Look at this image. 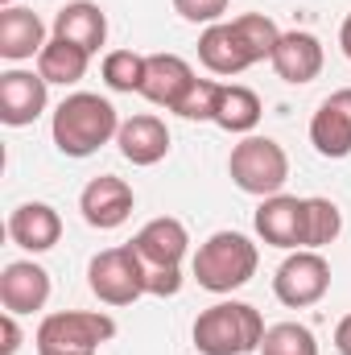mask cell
I'll return each mask as SVG.
<instances>
[{
    "mask_svg": "<svg viewBox=\"0 0 351 355\" xmlns=\"http://www.w3.org/2000/svg\"><path fill=\"white\" fill-rule=\"evenodd\" d=\"M91 67V54L83 46L67 42V37H50L46 50L37 54V75L46 83H58V87H75Z\"/></svg>",
    "mask_w": 351,
    "mask_h": 355,
    "instance_id": "obj_21",
    "label": "cell"
},
{
    "mask_svg": "<svg viewBox=\"0 0 351 355\" xmlns=\"http://www.w3.org/2000/svg\"><path fill=\"white\" fill-rule=\"evenodd\" d=\"M0 8H17V0H0Z\"/></svg>",
    "mask_w": 351,
    "mask_h": 355,
    "instance_id": "obj_31",
    "label": "cell"
},
{
    "mask_svg": "<svg viewBox=\"0 0 351 355\" xmlns=\"http://www.w3.org/2000/svg\"><path fill=\"white\" fill-rule=\"evenodd\" d=\"M277 42H281V29L273 17L244 12L236 21H219L198 33V62L211 75H244L248 67L273 58Z\"/></svg>",
    "mask_w": 351,
    "mask_h": 355,
    "instance_id": "obj_1",
    "label": "cell"
},
{
    "mask_svg": "<svg viewBox=\"0 0 351 355\" xmlns=\"http://www.w3.org/2000/svg\"><path fill=\"white\" fill-rule=\"evenodd\" d=\"M339 232H343V211L323 194L306 198V248L323 252L327 244L339 240Z\"/></svg>",
    "mask_w": 351,
    "mask_h": 355,
    "instance_id": "obj_23",
    "label": "cell"
},
{
    "mask_svg": "<svg viewBox=\"0 0 351 355\" xmlns=\"http://www.w3.org/2000/svg\"><path fill=\"white\" fill-rule=\"evenodd\" d=\"M261 95L252 87H240V83H223L219 91V103H215V120L223 132H240V137H252V128L261 124Z\"/></svg>",
    "mask_w": 351,
    "mask_h": 355,
    "instance_id": "obj_22",
    "label": "cell"
},
{
    "mask_svg": "<svg viewBox=\"0 0 351 355\" xmlns=\"http://www.w3.org/2000/svg\"><path fill=\"white\" fill-rule=\"evenodd\" d=\"M54 37H67V42L83 46L87 54H99V46L108 42V17L91 0H71L54 17Z\"/></svg>",
    "mask_w": 351,
    "mask_h": 355,
    "instance_id": "obj_20",
    "label": "cell"
},
{
    "mask_svg": "<svg viewBox=\"0 0 351 355\" xmlns=\"http://www.w3.org/2000/svg\"><path fill=\"white\" fill-rule=\"evenodd\" d=\"M335 352L351 355V314L348 318H339V327H335Z\"/></svg>",
    "mask_w": 351,
    "mask_h": 355,
    "instance_id": "obj_29",
    "label": "cell"
},
{
    "mask_svg": "<svg viewBox=\"0 0 351 355\" xmlns=\"http://www.w3.org/2000/svg\"><path fill=\"white\" fill-rule=\"evenodd\" d=\"M8 236L25 252H50L62 240V219L50 202H21L8 215Z\"/></svg>",
    "mask_w": 351,
    "mask_h": 355,
    "instance_id": "obj_18",
    "label": "cell"
},
{
    "mask_svg": "<svg viewBox=\"0 0 351 355\" xmlns=\"http://www.w3.org/2000/svg\"><path fill=\"white\" fill-rule=\"evenodd\" d=\"M339 46H343V54L351 58V12L343 17V25H339Z\"/></svg>",
    "mask_w": 351,
    "mask_h": 355,
    "instance_id": "obj_30",
    "label": "cell"
},
{
    "mask_svg": "<svg viewBox=\"0 0 351 355\" xmlns=\"http://www.w3.org/2000/svg\"><path fill=\"white\" fill-rule=\"evenodd\" d=\"M268 62H273L277 79H285L293 87L314 83L318 71H323V42L314 33H306V29H289V33H281V42H277Z\"/></svg>",
    "mask_w": 351,
    "mask_h": 355,
    "instance_id": "obj_15",
    "label": "cell"
},
{
    "mask_svg": "<svg viewBox=\"0 0 351 355\" xmlns=\"http://www.w3.org/2000/svg\"><path fill=\"white\" fill-rule=\"evenodd\" d=\"M116 335V322L103 310H58L37 327V355H95L99 343Z\"/></svg>",
    "mask_w": 351,
    "mask_h": 355,
    "instance_id": "obj_5",
    "label": "cell"
},
{
    "mask_svg": "<svg viewBox=\"0 0 351 355\" xmlns=\"http://www.w3.org/2000/svg\"><path fill=\"white\" fill-rule=\"evenodd\" d=\"M116 145H120L124 162H132V166H157L170 153V128H166L162 116L141 112V116H132V120L120 124Z\"/></svg>",
    "mask_w": 351,
    "mask_h": 355,
    "instance_id": "obj_17",
    "label": "cell"
},
{
    "mask_svg": "<svg viewBox=\"0 0 351 355\" xmlns=\"http://www.w3.org/2000/svg\"><path fill=\"white\" fill-rule=\"evenodd\" d=\"M103 83L112 91H141L145 87V54H137V50L103 54Z\"/></svg>",
    "mask_w": 351,
    "mask_h": 355,
    "instance_id": "obj_25",
    "label": "cell"
},
{
    "mask_svg": "<svg viewBox=\"0 0 351 355\" xmlns=\"http://www.w3.org/2000/svg\"><path fill=\"white\" fill-rule=\"evenodd\" d=\"M228 174L244 194L268 198L281 194V186L289 182V157L273 137H244L228 157Z\"/></svg>",
    "mask_w": 351,
    "mask_h": 355,
    "instance_id": "obj_6",
    "label": "cell"
},
{
    "mask_svg": "<svg viewBox=\"0 0 351 355\" xmlns=\"http://www.w3.org/2000/svg\"><path fill=\"white\" fill-rule=\"evenodd\" d=\"M46 50V25L33 8H0V58L25 62Z\"/></svg>",
    "mask_w": 351,
    "mask_h": 355,
    "instance_id": "obj_19",
    "label": "cell"
},
{
    "mask_svg": "<svg viewBox=\"0 0 351 355\" xmlns=\"http://www.w3.org/2000/svg\"><path fill=\"white\" fill-rule=\"evenodd\" d=\"M132 248H137V257H141L145 268H182V257L190 248V232H186L182 219L162 215V219H149L132 236Z\"/></svg>",
    "mask_w": 351,
    "mask_h": 355,
    "instance_id": "obj_14",
    "label": "cell"
},
{
    "mask_svg": "<svg viewBox=\"0 0 351 355\" xmlns=\"http://www.w3.org/2000/svg\"><path fill=\"white\" fill-rule=\"evenodd\" d=\"M50 103V83L37 71H4L0 75V120L8 128H25L33 124Z\"/></svg>",
    "mask_w": 351,
    "mask_h": 355,
    "instance_id": "obj_11",
    "label": "cell"
},
{
    "mask_svg": "<svg viewBox=\"0 0 351 355\" xmlns=\"http://www.w3.org/2000/svg\"><path fill=\"white\" fill-rule=\"evenodd\" d=\"M261 355H318V339L302 322H277L264 331Z\"/></svg>",
    "mask_w": 351,
    "mask_h": 355,
    "instance_id": "obj_24",
    "label": "cell"
},
{
    "mask_svg": "<svg viewBox=\"0 0 351 355\" xmlns=\"http://www.w3.org/2000/svg\"><path fill=\"white\" fill-rule=\"evenodd\" d=\"M310 145H314V153L327 157V162L351 157V87L331 91V95L318 103V112H314V120H310Z\"/></svg>",
    "mask_w": 351,
    "mask_h": 355,
    "instance_id": "obj_10",
    "label": "cell"
},
{
    "mask_svg": "<svg viewBox=\"0 0 351 355\" xmlns=\"http://www.w3.org/2000/svg\"><path fill=\"white\" fill-rule=\"evenodd\" d=\"M194 83H198V75L190 71L186 58H178V54H149L145 58V87H141V95L153 107L178 112Z\"/></svg>",
    "mask_w": 351,
    "mask_h": 355,
    "instance_id": "obj_13",
    "label": "cell"
},
{
    "mask_svg": "<svg viewBox=\"0 0 351 355\" xmlns=\"http://www.w3.org/2000/svg\"><path fill=\"white\" fill-rule=\"evenodd\" d=\"M132 207H137L132 186H128L124 178H112V174L91 178L87 186H83V194H79V211H83V219H87L91 227H99V232L120 227V223L132 215Z\"/></svg>",
    "mask_w": 351,
    "mask_h": 355,
    "instance_id": "obj_12",
    "label": "cell"
},
{
    "mask_svg": "<svg viewBox=\"0 0 351 355\" xmlns=\"http://www.w3.org/2000/svg\"><path fill=\"white\" fill-rule=\"evenodd\" d=\"M174 12L190 25H219L228 12V0H174Z\"/></svg>",
    "mask_w": 351,
    "mask_h": 355,
    "instance_id": "obj_27",
    "label": "cell"
},
{
    "mask_svg": "<svg viewBox=\"0 0 351 355\" xmlns=\"http://www.w3.org/2000/svg\"><path fill=\"white\" fill-rule=\"evenodd\" d=\"M264 318L248 302H215L194 318V352L198 355H252L261 352Z\"/></svg>",
    "mask_w": 351,
    "mask_h": 355,
    "instance_id": "obj_3",
    "label": "cell"
},
{
    "mask_svg": "<svg viewBox=\"0 0 351 355\" xmlns=\"http://www.w3.org/2000/svg\"><path fill=\"white\" fill-rule=\"evenodd\" d=\"M120 124H124V120L116 116L112 99L91 95V91H75V95H67V99L54 107L50 137H54V145H58L62 157H91V153H99L108 141H116Z\"/></svg>",
    "mask_w": 351,
    "mask_h": 355,
    "instance_id": "obj_2",
    "label": "cell"
},
{
    "mask_svg": "<svg viewBox=\"0 0 351 355\" xmlns=\"http://www.w3.org/2000/svg\"><path fill=\"white\" fill-rule=\"evenodd\" d=\"M50 302V272L33 261H12L0 272V306L8 314H33Z\"/></svg>",
    "mask_w": 351,
    "mask_h": 355,
    "instance_id": "obj_16",
    "label": "cell"
},
{
    "mask_svg": "<svg viewBox=\"0 0 351 355\" xmlns=\"http://www.w3.org/2000/svg\"><path fill=\"white\" fill-rule=\"evenodd\" d=\"M87 285L103 306H132L141 293H149L145 289V265H141L132 244L103 248L87 265Z\"/></svg>",
    "mask_w": 351,
    "mask_h": 355,
    "instance_id": "obj_7",
    "label": "cell"
},
{
    "mask_svg": "<svg viewBox=\"0 0 351 355\" xmlns=\"http://www.w3.org/2000/svg\"><path fill=\"white\" fill-rule=\"evenodd\" d=\"M257 236L268 248H306V198L298 194H268L257 207Z\"/></svg>",
    "mask_w": 351,
    "mask_h": 355,
    "instance_id": "obj_9",
    "label": "cell"
},
{
    "mask_svg": "<svg viewBox=\"0 0 351 355\" xmlns=\"http://www.w3.org/2000/svg\"><path fill=\"white\" fill-rule=\"evenodd\" d=\"M0 335H4L0 355H17V347H21V327H17V314H8V310H4V318H0Z\"/></svg>",
    "mask_w": 351,
    "mask_h": 355,
    "instance_id": "obj_28",
    "label": "cell"
},
{
    "mask_svg": "<svg viewBox=\"0 0 351 355\" xmlns=\"http://www.w3.org/2000/svg\"><path fill=\"white\" fill-rule=\"evenodd\" d=\"M327 289H331V265L314 248H298L293 257H285L273 277V293L289 310H306V306L323 302Z\"/></svg>",
    "mask_w": 351,
    "mask_h": 355,
    "instance_id": "obj_8",
    "label": "cell"
},
{
    "mask_svg": "<svg viewBox=\"0 0 351 355\" xmlns=\"http://www.w3.org/2000/svg\"><path fill=\"white\" fill-rule=\"evenodd\" d=\"M261 252L244 232H215L207 244H198L194 252V281L211 293H232L240 285H248L257 277Z\"/></svg>",
    "mask_w": 351,
    "mask_h": 355,
    "instance_id": "obj_4",
    "label": "cell"
},
{
    "mask_svg": "<svg viewBox=\"0 0 351 355\" xmlns=\"http://www.w3.org/2000/svg\"><path fill=\"white\" fill-rule=\"evenodd\" d=\"M219 91H223V83H215V79H198V83L190 87V95L182 99L178 116H182V120H215Z\"/></svg>",
    "mask_w": 351,
    "mask_h": 355,
    "instance_id": "obj_26",
    "label": "cell"
}]
</instances>
